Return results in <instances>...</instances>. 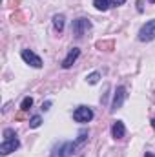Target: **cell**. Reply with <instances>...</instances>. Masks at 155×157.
I'll list each match as a JSON object with an SVG mask.
<instances>
[{
	"label": "cell",
	"mask_w": 155,
	"mask_h": 157,
	"mask_svg": "<svg viewBox=\"0 0 155 157\" xmlns=\"http://www.w3.org/2000/svg\"><path fill=\"white\" fill-rule=\"evenodd\" d=\"M77 146H78L77 143H64V144H60V148H59V157H71Z\"/></svg>",
	"instance_id": "obj_8"
},
{
	"label": "cell",
	"mask_w": 155,
	"mask_h": 157,
	"mask_svg": "<svg viewBox=\"0 0 155 157\" xmlns=\"http://www.w3.org/2000/svg\"><path fill=\"white\" fill-rule=\"evenodd\" d=\"M40 124H42V117L40 115H33L29 119V128H39Z\"/></svg>",
	"instance_id": "obj_13"
},
{
	"label": "cell",
	"mask_w": 155,
	"mask_h": 157,
	"mask_svg": "<svg viewBox=\"0 0 155 157\" xmlns=\"http://www.w3.org/2000/svg\"><path fill=\"white\" fill-rule=\"evenodd\" d=\"M18 146H20V143H18V139H17V137H11V139H4V143L0 144V155H7V154L15 152Z\"/></svg>",
	"instance_id": "obj_5"
},
{
	"label": "cell",
	"mask_w": 155,
	"mask_h": 157,
	"mask_svg": "<svg viewBox=\"0 0 155 157\" xmlns=\"http://www.w3.org/2000/svg\"><path fill=\"white\" fill-rule=\"evenodd\" d=\"M124 2H126V0H110V4H112V6H122V4H124Z\"/></svg>",
	"instance_id": "obj_17"
},
{
	"label": "cell",
	"mask_w": 155,
	"mask_h": 157,
	"mask_svg": "<svg viewBox=\"0 0 155 157\" xmlns=\"http://www.w3.org/2000/svg\"><path fill=\"white\" fill-rule=\"evenodd\" d=\"M22 59H24V62H28L29 66H33V68H42V59H40L39 55H35L31 49H22Z\"/></svg>",
	"instance_id": "obj_6"
},
{
	"label": "cell",
	"mask_w": 155,
	"mask_h": 157,
	"mask_svg": "<svg viewBox=\"0 0 155 157\" xmlns=\"http://www.w3.org/2000/svg\"><path fill=\"white\" fill-rule=\"evenodd\" d=\"M148 2H152V4H155V0H148Z\"/></svg>",
	"instance_id": "obj_21"
},
{
	"label": "cell",
	"mask_w": 155,
	"mask_h": 157,
	"mask_svg": "<svg viewBox=\"0 0 155 157\" xmlns=\"http://www.w3.org/2000/svg\"><path fill=\"white\" fill-rule=\"evenodd\" d=\"M152 124H153V128H155V117H153V121H152Z\"/></svg>",
	"instance_id": "obj_20"
},
{
	"label": "cell",
	"mask_w": 155,
	"mask_h": 157,
	"mask_svg": "<svg viewBox=\"0 0 155 157\" xmlns=\"http://www.w3.org/2000/svg\"><path fill=\"white\" fill-rule=\"evenodd\" d=\"M49 106H51V101H46V102L42 104V110L46 112V110H49Z\"/></svg>",
	"instance_id": "obj_18"
},
{
	"label": "cell",
	"mask_w": 155,
	"mask_h": 157,
	"mask_svg": "<svg viewBox=\"0 0 155 157\" xmlns=\"http://www.w3.org/2000/svg\"><path fill=\"white\" fill-rule=\"evenodd\" d=\"M64 20H66L64 15H55V17H53V26H55V29H57L59 33L64 29Z\"/></svg>",
	"instance_id": "obj_10"
},
{
	"label": "cell",
	"mask_w": 155,
	"mask_h": 157,
	"mask_svg": "<svg viewBox=\"0 0 155 157\" xmlns=\"http://www.w3.org/2000/svg\"><path fill=\"white\" fill-rule=\"evenodd\" d=\"M144 157H155V155H153V154H150V152H146V155H144Z\"/></svg>",
	"instance_id": "obj_19"
},
{
	"label": "cell",
	"mask_w": 155,
	"mask_h": 157,
	"mask_svg": "<svg viewBox=\"0 0 155 157\" xmlns=\"http://www.w3.org/2000/svg\"><path fill=\"white\" fill-rule=\"evenodd\" d=\"M31 106H33V99H31V97H26V99L22 101V104H20V110H22V112H28Z\"/></svg>",
	"instance_id": "obj_12"
},
{
	"label": "cell",
	"mask_w": 155,
	"mask_h": 157,
	"mask_svg": "<svg viewBox=\"0 0 155 157\" xmlns=\"http://www.w3.org/2000/svg\"><path fill=\"white\" fill-rule=\"evenodd\" d=\"M124 133H126L124 122H122V121H117V122H113V126H112V135H113L115 139H122V137H124Z\"/></svg>",
	"instance_id": "obj_9"
},
{
	"label": "cell",
	"mask_w": 155,
	"mask_h": 157,
	"mask_svg": "<svg viewBox=\"0 0 155 157\" xmlns=\"http://www.w3.org/2000/svg\"><path fill=\"white\" fill-rule=\"evenodd\" d=\"M93 6L99 9V11H108V7L112 6L110 0H93Z\"/></svg>",
	"instance_id": "obj_11"
},
{
	"label": "cell",
	"mask_w": 155,
	"mask_h": 157,
	"mask_svg": "<svg viewBox=\"0 0 155 157\" xmlns=\"http://www.w3.org/2000/svg\"><path fill=\"white\" fill-rule=\"evenodd\" d=\"M99 78H100V73H99V71H93V73H89V75L86 77V80H88L89 84H97Z\"/></svg>",
	"instance_id": "obj_14"
},
{
	"label": "cell",
	"mask_w": 155,
	"mask_h": 157,
	"mask_svg": "<svg viewBox=\"0 0 155 157\" xmlns=\"http://www.w3.org/2000/svg\"><path fill=\"white\" fill-rule=\"evenodd\" d=\"M73 119L77 121V122H89L91 119H93V112H91V108H88V106H78L77 110L73 112Z\"/></svg>",
	"instance_id": "obj_2"
},
{
	"label": "cell",
	"mask_w": 155,
	"mask_h": 157,
	"mask_svg": "<svg viewBox=\"0 0 155 157\" xmlns=\"http://www.w3.org/2000/svg\"><path fill=\"white\" fill-rule=\"evenodd\" d=\"M155 39V18L148 20L141 29H139V40L141 42H150Z\"/></svg>",
	"instance_id": "obj_1"
},
{
	"label": "cell",
	"mask_w": 155,
	"mask_h": 157,
	"mask_svg": "<svg viewBox=\"0 0 155 157\" xmlns=\"http://www.w3.org/2000/svg\"><path fill=\"white\" fill-rule=\"evenodd\" d=\"M91 28V22L88 20V18H77V20H73V26H71V29H73V33H75V37H82L88 29Z\"/></svg>",
	"instance_id": "obj_3"
},
{
	"label": "cell",
	"mask_w": 155,
	"mask_h": 157,
	"mask_svg": "<svg viewBox=\"0 0 155 157\" xmlns=\"http://www.w3.org/2000/svg\"><path fill=\"white\" fill-rule=\"evenodd\" d=\"M11 137H15V130L6 128V130H4V139H11Z\"/></svg>",
	"instance_id": "obj_16"
},
{
	"label": "cell",
	"mask_w": 155,
	"mask_h": 157,
	"mask_svg": "<svg viewBox=\"0 0 155 157\" xmlns=\"http://www.w3.org/2000/svg\"><path fill=\"white\" fill-rule=\"evenodd\" d=\"M126 88L124 86H119L115 90V95H113V102H112V112H117V110H120L122 108V104H124V101H126Z\"/></svg>",
	"instance_id": "obj_4"
},
{
	"label": "cell",
	"mask_w": 155,
	"mask_h": 157,
	"mask_svg": "<svg viewBox=\"0 0 155 157\" xmlns=\"http://www.w3.org/2000/svg\"><path fill=\"white\" fill-rule=\"evenodd\" d=\"M78 55H80V49H78V48H71V49H70V53H68V57L62 60V68H64V70L71 68V66H73V62L78 59Z\"/></svg>",
	"instance_id": "obj_7"
},
{
	"label": "cell",
	"mask_w": 155,
	"mask_h": 157,
	"mask_svg": "<svg viewBox=\"0 0 155 157\" xmlns=\"http://www.w3.org/2000/svg\"><path fill=\"white\" fill-rule=\"evenodd\" d=\"M86 139H88V132H86V130H82V132L78 133V139L75 141V143H77V144H82V143H84Z\"/></svg>",
	"instance_id": "obj_15"
}]
</instances>
